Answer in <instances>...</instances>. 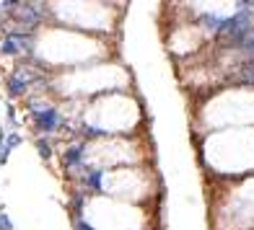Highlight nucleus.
<instances>
[{
	"label": "nucleus",
	"mask_w": 254,
	"mask_h": 230,
	"mask_svg": "<svg viewBox=\"0 0 254 230\" xmlns=\"http://www.w3.org/2000/svg\"><path fill=\"white\" fill-rule=\"evenodd\" d=\"M0 230H10V220L3 217V215H0Z\"/></svg>",
	"instance_id": "nucleus-8"
},
{
	"label": "nucleus",
	"mask_w": 254,
	"mask_h": 230,
	"mask_svg": "<svg viewBox=\"0 0 254 230\" xmlns=\"http://www.w3.org/2000/svg\"><path fill=\"white\" fill-rule=\"evenodd\" d=\"M65 163H67V166L80 163V147H70V150L65 153Z\"/></svg>",
	"instance_id": "nucleus-5"
},
{
	"label": "nucleus",
	"mask_w": 254,
	"mask_h": 230,
	"mask_svg": "<svg viewBox=\"0 0 254 230\" xmlns=\"http://www.w3.org/2000/svg\"><path fill=\"white\" fill-rule=\"evenodd\" d=\"M78 230H94V228H91V225H86L83 220H78Z\"/></svg>",
	"instance_id": "nucleus-9"
},
{
	"label": "nucleus",
	"mask_w": 254,
	"mask_h": 230,
	"mask_svg": "<svg viewBox=\"0 0 254 230\" xmlns=\"http://www.w3.org/2000/svg\"><path fill=\"white\" fill-rule=\"evenodd\" d=\"M252 31H254V29H252V18H249L247 10H239L236 16L226 18L223 24H221V29H218V34H221L226 42L236 44V47H241V42H244Z\"/></svg>",
	"instance_id": "nucleus-1"
},
{
	"label": "nucleus",
	"mask_w": 254,
	"mask_h": 230,
	"mask_svg": "<svg viewBox=\"0 0 254 230\" xmlns=\"http://www.w3.org/2000/svg\"><path fill=\"white\" fill-rule=\"evenodd\" d=\"M37 147H39V153H42L44 158H50V145H47V142H42V140H39V142H37Z\"/></svg>",
	"instance_id": "nucleus-7"
},
{
	"label": "nucleus",
	"mask_w": 254,
	"mask_h": 230,
	"mask_svg": "<svg viewBox=\"0 0 254 230\" xmlns=\"http://www.w3.org/2000/svg\"><path fill=\"white\" fill-rule=\"evenodd\" d=\"M99 184H101V174H99V171H94V174L88 176V186L91 189H99Z\"/></svg>",
	"instance_id": "nucleus-6"
},
{
	"label": "nucleus",
	"mask_w": 254,
	"mask_h": 230,
	"mask_svg": "<svg viewBox=\"0 0 254 230\" xmlns=\"http://www.w3.org/2000/svg\"><path fill=\"white\" fill-rule=\"evenodd\" d=\"M239 83H247V86H254V60L252 62H247L244 67L239 70Z\"/></svg>",
	"instance_id": "nucleus-3"
},
{
	"label": "nucleus",
	"mask_w": 254,
	"mask_h": 230,
	"mask_svg": "<svg viewBox=\"0 0 254 230\" xmlns=\"http://www.w3.org/2000/svg\"><path fill=\"white\" fill-rule=\"evenodd\" d=\"M37 122H39V127H42L44 132H52L60 119H57V111L47 109V111H37Z\"/></svg>",
	"instance_id": "nucleus-2"
},
{
	"label": "nucleus",
	"mask_w": 254,
	"mask_h": 230,
	"mask_svg": "<svg viewBox=\"0 0 254 230\" xmlns=\"http://www.w3.org/2000/svg\"><path fill=\"white\" fill-rule=\"evenodd\" d=\"M24 91H26V78L24 75L10 80V93H24Z\"/></svg>",
	"instance_id": "nucleus-4"
}]
</instances>
